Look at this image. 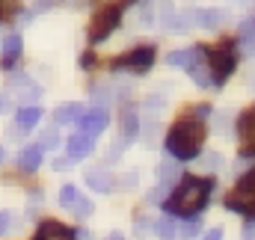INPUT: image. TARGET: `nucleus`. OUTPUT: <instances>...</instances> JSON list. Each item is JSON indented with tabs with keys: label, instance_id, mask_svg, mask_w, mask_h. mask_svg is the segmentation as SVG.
<instances>
[{
	"label": "nucleus",
	"instance_id": "5",
	"mask_svg": "<svg viewBox=\"0 0 255 240\" xmlns=\"http://www.w3.org/2000/svg\"><path fill=\"white\" fill-rule=\"evenodd\" d=\"M119 21H122V3H119V6H104V9H98L95 18H92V24H89V42H92V45L104 42V39L119 27Z\"/></svg>",
	"mask_w": 255,
	"mask_h": 240
},
{
	"label": "nucleus",
	"instance_id": "26",
	"mask_svg": "<svg viewBox=\"0 0 255 240\" xmlns=\"http://www.w3.org/2000/svg\"><path fill=\"white\" fill-rule=\"evenodd\" d=\"M157 232H160L166 240H172L175 238V232H178V226H175L172 220H160V223H157Z\"/></svg>",
	"mask_w": 255,
	"mask_h": 240
},
{
	"label": "nucleus",
	"instance_id": "14",
	"mask_svg": "<svg viewBox=\"0 0 255 240\" xmlns=\"http://www.w3.org/2000/svg\"><path fill=\"white\" fill-rule=\"evenodd\" d=\"M18 57H21V36L18 33H9L3 39V68H12Z\"/></svg>",
	"mask_w": 255,
	"mask_h": 240
},
{
	"label": "nucleus",
	"instance_id": "21",
	"mask_svg": "<svg viewBox=\"0 0 255 240\" xmlns=\"http://www.w3.org/2000/svg\"><path fill=\"white\" fill-rule=\"evenodd\" d=\"M122 133H125V139H133L139 133V119L133 110H125V116H122Z\"/></svg>",
	"mask_w": 255,
	"mask_h": 240
},
{
	"label": "nucleus",
	"instance_id": "4",
	"mask_svg": "<svg viewBox=\"0 0 255 240\" xmlns=\"http://www.w3.org/2000/svg\"><path fill=\"white\" fill-rule=\"evenodd\" d=\"M226 208H229V211H238V214L255 217V169L247 172L244 178L238 181V187H235L232 196L226 199Z\"/></svg>",
	"mask_w": 255,
	"mask_h": 240
},
{
	"label": "nucleus",
	"instance_id": "24",
	"mask_svg": "<svg viewBox=\"0 0 255 240\" xmlns=\"http://www.w3.org/2000/svg\"><path fill=\"white\" fill-rule=\"evenodd\" d=\"M71 208H74V214H77V217H89V214H92V202H89V199H83V196H77Z\"/></svg>",
	"mask_w": 255,
	"mask_h": 240
},
{
	"label": "nucleus",
	"instance_id": "28",
	"mask_svg": "<svg viewBox=\"0 0 255 240\" xmlns=\"http://www.w3.org/2000/svg\"><path fill=\"white\" fill-rule=\"evenodd\" d=\"M166 190H169V187H166V184H160V187H157L154 193H148V202H163V196H166Z\"/></svg>",
	"mask_w": 255,
	"mask_h": 240
},
{
	"label": "nucleus",
	"instance_id": "32",
	"mask_svg": "<svg viewBox=\"0 0 255 240\" xmlns=\"http://www.w3.org/2000/svg\"><path fill=\"white\" fill-rule=\"evenodd\" d=\"M6 107H9V95H6V92H0V113H3Z\"/></svg>",
	"mask_w": 255,
	"mask_h": 240
},
{
	"label": "nucleus",
	"instance_id": "12",
	"mask_svg": "<svg viewBox=\"0 0 255 240\" xmlns=\"http://www.w3.org/2000/svg\"><path fill=\"white\" fill-rule=\"evenodd\" d=\"M163 27L169 33H187L193 27V12H166L163 15Z\"/></svg>",
	"mask_w": 255,
	"mask_h": 240
},
{
	"label": "nucleus",
	"instance_id": "18",
	"mask_svg": "<svg viewBox=\"0 0 255 240\" xmlns=\"http://www.w3.org/2000/svg\"><path fill=\"white\" fill-rule=\"evenodd\" d=\"M80 116H83V107H80V104H63V107H57L54 121H57V124H74Z\"/></svg>",
	"mask_w": 255,
	"mask_h": 240
},
{
	"label": "nucleus",
	"instance_id": "17",
	"mask_svg": "<svg viewBox=\"0 0 255 240\" xmlns=\"http://www.w3.org/2000/svg\"><path fill=\"white\" fill-rule=\"evenodd\" d=\"M241 51L247 57H255V18L241 21Z\"/></svg>",
	"mask_w": 255,
	"mask_h": 240
},
{
	"label": "nucleus",
	"instance_id": "34",
	"mask_svg": "<svg viewBox=\"0 0 255 240\" xmlns=\"http://www.w3.org/2000/svg\"><path fill=\"white\" fill-rule=\"evenodd\" d=\"M54 169H68V160H54Z\"/></svg>",
	"mask_w": 255,
	"mask_h": 240
},
{
	"label": "nucleus",
	"instance_id": "6",
	"mask_svg": "<svg viewBox=\"0 0 255 240\" xmlns=\"http://www.w3.org/2000/svg\"><path fill=\"white\" fill-rule=\"evenodd\" d=\"M151 62H154V48H151V45H142V48H136V51L125 54V57H119V60L113 62V68H133V71H148V68H151Z\"/></svg>",
	"mask_w": 255,
	"mask_h": 240
},
{
	"label": "nucleus",
	"instance_id": "33",
	"mask_svg": "<svg viewBox=\"0 0 255 240\" xmlns=\"http://www.w3.org/2000/svg\"><path fill=\"white\" fill-rule=\"evenodd\" d=\"M208 113H211V107H199V110H196V116H199V119H205Z\"/></svg>",
	"mask_w": 255,
	"mask_h": 240
},
{
	"label": "nucleus",
	"instance_id": "20",
	"mask_svg": "<svg viewBox=\"0 0 255 240\" xmlns=\"http://www.w3.org/2000/svg\"><path fill=\"white\" fill-rule=\"evenodd\" d=\"M202 57H205V54H202ZM202 57H199L196 65H190V77H193V83H196V86H202V89H205V86H211V68L202 62Z\"/></svg>",
	"mask_w": 255,
	"mask_h": 240
},
{
	"label": "nucleus",
	"instance_id": "27",
	"mask_svg": "<svg viewBox=\"0 0 255 240\" xmlns=\"http://www.w3.org/2000/svg\"><path fill=\"white\" fill-rule=\"evenodd\" d=\"M9 229H12V214H9V211H0V238H3Z\"/></svg>",
	"mask_w": 255,
	"mask_h": 240
},
{
	"label": "nucleus",
	"instance_id": "10",
	"mask_svg": "<svg viewBox=\"0 0 255 240\" xmlns=\"http://www.w3.org/2000/svg\"><path fill=\"white\" fill-rule=\"evenodd\" d=\"M92 148H95L92 136H86V133H74V136L68 139V160H83V157L92 154Z\"/></svg>",
	"mask_w": 255,
	"mask_h": 240
},
{
	"label": "nucleus",
	"instance_id": "36",
	"mask_svg": "<svg viewBox=\"0 0 255 240\" xmlns=\"http://www.w3.org/2000/svg\"><path fill=\"white\" fill-rule=\"evenodd\" d=\"M3 154H6V151H3V145H0V160H3Z\"/></svg>",
	"mask_w": 255,
	"mask_h": 240
},
{
	"label": "nucleus",
	"instance_id": "2",
	"mask_svg": "<svg viewBox=\"0 0 255 240\" xmlns=\"http://www.w3.org/2000/svg\"><path fill=\"white\" fill-rule=\"evenodd\" d=\"M202 142H205V124L196 119L178 121L166 133V151L175 160H193L202 151Z\"/></svg>",
	"mask_w": 255,
	"mask_h": 240
},
{
	"label": "nucleus",
	"instance_id": "19",
	"mask_svg": "<svg viewBox=\"0 0 255 240\" xmlns=\"http://www.w3.org/2000/svg\"><path fill=\"white\" fill-rule=\"evenodd\" d=\"M39 119H42V107H24L21 113H18V127L21 130H30V127H36L39 124Z\"/></svg>",
	"mask_w": 255,
	"mask_h": 240
},
{
	"label": "nucleus",
	"instance_id": "3",
	"mask_svg": "<svg viewBox=\"0 0 255 240\" xmlns=\"http://www.w3.org/2000/svg\"><path fill=\"white\" fill-rule=\"evenodd\" d=\"M205 54H208V68H211V83L223 86V83L232 77L235 65H238V54H235V48H232L229 42H223V45L214 48V51L205 48Z\"/></svg>",
	"mask_w": 255,
	"mask_h": 240
},
{
	"label": "nucleus",
	"instance_id": "8",
	"mask_svg": "<svg viewBox=\"0 0 255 240\" xmlns=\"http://www.w3.org/2000/svg\"><path fill=\"white\" fill-rule=\"evenodd\" d=\"M238 136H241L244 148H247L250 154H255V107L247 110V113L238 119Z\"/></svg>",
	"mask_w": 255,
	"mask_h": 240
},
{
	"label": "nucleus",
	"instance_id": "9",
	"mask_svg": "<svg viewBox=\"0 0 255 240\" xmlns=\"http://www.w3.org/2000/svg\"><path fill=\"white\" fill-rule=\"evenodd\" d=\"M36 240H74V232L63 223H57V220H48V223L39 226V238Z\"/></svg>",
	"mask_w": 255,
	"mask_h": 240
},
{
	"label": "nucleus",
	"instance_id": "13",
	"mask_svg": "<svg viewBox=\"0 0 255 240\" xmlns=\"http://www.w3.org/2000/svg\"><path fill=\"white\" fill-rule=\"evenodd\" d=\"M199 57H202V48H184V51H172L166 57V62L172 68H190V65L199 62Z\"/></svg>",
	"mask_w": 255,
	"mask_h": 240
},
{
	"label": "nucleus",
	"instance_id": "29",
	"mask_svg": "<svg viewBox=\"0 0 255 240\" xmlns=\"http://www.w3.org/2000/svg\"><path fill=\"white\" fill-rule=\"evenodd\" d=\"M217 130H220V133H229V113H223V116L217 119Z\"/></svg>",
	"mask_w": 255,
	"mask_h": 240
},
{
	"label": "nucleus",
	"instance_id": "1",
	"mask_svg": "<svg viewBox=\"0 0 255 240\" xmlns=\"http://www.w3.org/2000/svg\"><path fill=\"white\" fill-rule=\"evenodd\" d=\"M211 190H214V181L211 178L187 175V178H181V184L175 187V193L166 199V211L175 214V217H196L208 205Z\"/></svg>",
	"mask_w": 255,
	"mask_h": 240
},
{
	"label": "nucleus",
	"instance_id": "30",
	"mask_svg": "<svg viewBox=\"0 0 255 240\" xmlns=\"http://www.w3.org/2000/svg\"><path fill=\"white\" fill-rule=\"evenodd\" d=\"M217 163H220V157H217V154H205V166H208V169H214Z\"/></svg>",
	"mask_w": 255,
	"mask_h": 240
},
{
	"label": "nucleus",
	"instance_id": "7",
	"mask_svg": "<svg viewBox=\"0 0 255 240\" xmlns=\"http://www.w3.org/2000/svg\"><path fill=\"white\" fill-rule=\"evenodd\" d=\"M107 110H101V107H92V110H83V116L77 119L80 124V133H86V136H95V133H101L104 127H107Z\"/></svg>",
	"mask_w": 255,
	"mask_h": 240
},
{
	"label": "nucleus",
	"instance_id": "16",
	"mask_svg": "<svg viewBox=\"0 0 255 240\" xmlns=\"http://www.w3.org/2000/svg\"><path fill=\"white\" fill-rule=\"evenodd\" d=\"M18 166H21L24 172H36V169L42 166V148H39V145H27V148L18 154Z\"/></svg>",
	"mask_w": 255,
	"mask_h": 240
},
{
	"label": "nucleus",
	"instance_id": "23",
	"mask_svg": "<svg viewBox=\"0 0 255 240\" xmlns=\"http://www.w3.org/2000/svg\"><path fill=\"white\" fill-rule=\"evenodd\" d=\"M57 142H60V133H57V127H51V130H45V133H42L39 148H42V151H45V148H57Z\"/></svg>",
	"mask_w": 255,
	"mask_h": 240
},
{
	"label": "nucleus",
	"instance_id": "31",
	"mask_svg": "<svg viewBox=\"0 0 255 240\" xmlns=\"http://www.w3.org/2000/svg\"><path fill=\"white\" fill-rule=\"evenodd\" d=\"M205 240H223V232H220V229H211V232L205 235Z\"/></svg>",
	"mask_w": 255,
	"mask_h": 240
},
{
	"label": "nucleus",
	"instance_id": "35",
	"mask_svg": "<svg viewBox=\"0 0 255 240\" xmlns=\"http://www.w3.org/2000/svg\"><path fill=\"white\" fill-rule=\"evenodd\" d=\"M107 240H125V238H122V235H110Z\"/></svg>",
	"mask_w": 255,
	"mask_h": 240
},
{
	"label": "nucleus",
	"instance_id": "22",
	"mask_svg": "<svg viewBox=\"0 0 255 240\" xmlns=\"http://www.w3.org/2000/svg\"><path fill=\"white\" fill-rule=\"evenodd\" d=\"M157 175H160V184H166V187H169V184L175 181V175H178V166L166 160V163H160V169H157Z\"/></svg>",
	"mask_w": 255,
	"mask_h": 240
},
{
	"label": "nucleus",
	"instance_id": "11",
	"mask_svg": "<svg viewBox=\"0 0 255 240\" xmlns=\"http://www.w3.org/2000/svg\"><path fill=\"white\" fill-rule=\"evenodd\" d=\"M86 184H89L92 190H98V193H110V190H113V175H110V169H104V166H92V169L86 172Z\"/></svg>",
	"mask_w": 255,
	"mask_h": 240
},
{
	"label": "nucleus",
	"instance_id": "15",
	"mask_svg": "<svg viewBox=\"0 0 255 240\" xmlns=\"http://www.w3.org/2000/svg\"><path fill=\"white\" fill-rule=\"evenodd\" d=\"M226 21V15L220 12V9H199V12H193V24H199V27H205V30H214V27H220Z\"/></svg>",
	"mask_w": 255,
	"mask_h": 240
},
{
	"label": "nucleus",
	"instance_id": "25",
	"mask_svg": "<svg viewBox=\"0 0 255 240\" xmlns=\"http://www.w3.org/2000/svg\"><path fill=\"white\" fill-rule=\"evenodd\" d=\"M74 199H77V187L65 184L63 190H60V205H65V208H71V205H74Z\"/></svg>",
	"mask_w": 255,
	"mask_h": 240
}]
</instances>
